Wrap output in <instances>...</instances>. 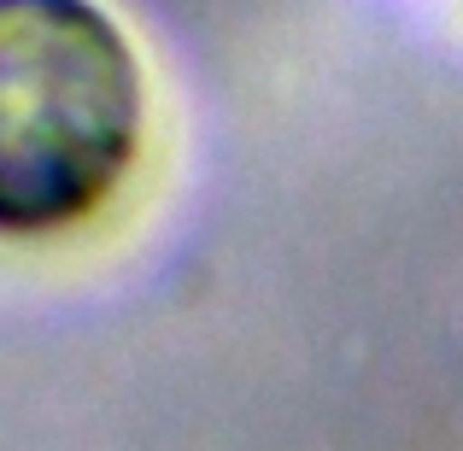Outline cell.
Segmentation results:
<instances>
[{
    "instance_id": "1",
    "label": "cell",
    "mask_w": 463,
    "mask_h": 451,
    "mask_svg": "<svg viewBox=\"0 0 463 451\" xmlns=\"http://www.w3.org/2000/svg\"><path fill=\"white\" fill-rule=\"evenodd\" d=\"M147 89L94 0H0V235L89 217L141 147Z\"/></svg>"
}]
</instances>
